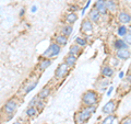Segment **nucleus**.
I'll use <instances>...</instances> for the list:
<instances>
[{"label":"nucleus","mask_w":131,"mask_h":124,"mask_svg":"<svg viewBox=\"0 0 131 124\" xmlns=\"http://www.w3.org/2000/svg\"><path fill=\"white\" fill-rule=\"evenodd\" d=\"M39 99V97L36 94L35 97H33L32 98V100L30 101V103H28V107H35V104H36V102H37V100Z\"/></svg>","instance_id":"29"},{"label":"nucleus","mask_w":131,"mask_h":124,"mask_svg":"<svg viewBox=\"0 0 131 124\" xmlns=\"http://www.w3.org/2000/svg\"><path fill=\"white\" fill-rule=\"evenodd\" d=\"M77 61H78V57L74 56V55H71V54H68L67 56L64 57V59H63V63L67 64V66L69 68L74 67L75 64H77Z\"/></svg>","instance_id":"16"},{"label":"nucleus","mask_w":131,"mask_h":124,"mask_svg":"<svg viewBox=\"0 0 131 124\" xmlns=\"http://www.w3.org/2000/svg\"><path fill=\"white\" fill-rule=\"evenodd\" d=\"M74 43L83 48V47H85L88 45V40L85 39L84 36H77V38L74 39Z\"/></svg>","instance_id":"25"},{"label":"nucleus","mask_w":131,"mask_h":124,"mask_svg":"<svg viewBox=\"0 0 131 124\" xmlns=\"http://www.w3.org/2000/svg\"><path fill=\"white\" fill-rule=\"evenodd\" d=\"M38 114V110L36 109V107H28L25 110V115L28 119H34L37 117Z\"/></svg>","instance_id":"23"},{"label":"nucleus","mask_w":131,"mask_h":124,"mask_svg":"<svg viewBox=\"0 0 131 124\" xmlns=\"http://www.w3.org/2000/svg\"><path fill=\"white\" fill-rule=\"evenodd\" d=\"M51 64H52L51 58H45V57H42V59L39 60V63L37 65L38 72H44V70H46Z\"/></svg>","instance_id":"13"},{"label":"nucleus","mask_w":131,"mask_h":124,"mask_svg":"<svg viewBox=\"0 0 131 124\" xmlns=\"http://www.w3.org/2000/svg\"><path fill=\"white\" fill-rule=\"evenodd\" d=\"M90 5H91V0H88V1H86V3H85V6H84L83 8H82V10H81V14H82V15H83V14H84V12H85V10H86V9H88V8L90 7Z\"/></svg>","instance_id":"30"},{"label":"nucleus","mask_w":131,"mask_h":124,"mask_svg":"<svg viewBox=\"0 0 131 124\" xmlns=\"http://www.w3.org/2000/svg\"><path fill=\"white\" fill-rule=\"evenodd\" d=\"M31 11L33 12V13H35V12L37 11V7H36V6H33V7H32V9H31Z\"/></svg>","instance_id":"35"},{"label":"nucleus","mask_w":131,"mask_h":124,"mask_svg":"<svg viewBox=\"0 0 131 124\" xmlns=\"http://www.w3.org/2000/svg\"><path fill=\"white\" fill-rule=\"evenodd\" d=\"M68 54H71V55H74L77 57H79L82 54V47L79 46L78 44H72L70 47H69V53Z\"/></svg>","instance_id":"19"},{"label":"nucleus","mask_w":131,"mask_h":124,"mask_svg":"<svg viewBox=\"0 0 131 124\" xmlns=\"http://www.w3.org/2000/svg\"><path fill=\"white\" fill-rule=\"evenodd\" d=\"M125 80H126V82H128V84H130L131 85V74H127L126 75V78H125Z\"/></svg>","instance_id":"31"},{"label":"nucleus","mask_w":131,"mask_h":124,"mask_svg":"<svg viewBox=\"0 0 131 124\" xmlns=\"http://www.w3.org/2000/svg\"><path fill=\"white\" fill-rule=\"evenodd\" d=\"M69 69H70V68L68 67L66 63L59 64L58 67H57L56 70H55V78H56V79H62V78H64L66 76L68 75Z\"/></svg>","instance_id":"5"},{"label":"nucleus","mask_w":131,"mask_h":124,"mask_svg":"<svg viewBox=\"0 0 131 124\" xmlns=\"http://www.w3.org/2000/svg\"><path fill=\"white\" fill-rule=\"evenodd\" d=\"M101 75L105 78H112L115 75V69L110 65H103L101 68Z\"/></svg>","instance_id":"10"},{"label":"nucleus","mask_w":131,"mask_h":124,"mask_svg":"<svg viewBox=\"0 0 131 124\" xmlns=\"http://www.w3.org/2000/svg\"><path fill=\"white\" fill-rule=\"evenodd\" d=\"M93 8L96 9L102 15L107 14V8H106V0H96L93 5Z\"/></svg>","instance_id":"8"},{"label":"nucleus","mask_w":131,"mask_h":124,"mask_svg":"<svg viewBox=\"0 0 131 124\" xmlns=\"http://www.w3.org/2000/svg\"><path fill=\"white\" fill-rule=\"evenodd\" d=\"M24 13H25V9H21V11H20V16H23Z\"/></svg>","instance_id":"37"},{"label":"nucleus","mask_w":131,"mask_h":124,"mask_svg":"<svg viewBox=\"0 0 131 124\" xmlns=\"http://www.w3.org/2000/svg\"><path fill=\"white\" fill-rule=\"evenodd\" d=\"M72 32H73L72 24H64V25H62V26H61V29H60V33H61V34L68 36V38L72 34Z\"/></svg>","instance_id":"22"},{"label":"nucleus","mask_w":131,"mask_h":124,"mask_svg":"<svg viewBox=\"0 0 131 124\" xmlns=\"http://www.w3.org/2000/svg\"><path fill=\"white\" fill-rule=\"evenodd\" d=\"M81 32L82 33H90V32H93V22L90 20L89 18L84 19L81 23Z\"/></svg>","instance_id":"11"},{"label":"nucleus","mask_w":131,"mask_h":124,"mask_svg":"<svg viewBox=\"0 0 131 124\" xmlns=\"http://www.w3.org/2000/svg\"><path fill=\"white\" fill-rule=\"evenodd\" d=\"M113 90H114V87H113V86H110L109 88H108V90H107V92H106V93H107V96H108V97L110 96V94H112Z\"/></svg>","instance_id":"33"},{"label":"nucleus","mask_w":131,"mask_h":124,"mask_svg":"<svg viewBox=\"0 0 131 124\" xmlns=\"http://www.w3.org/2000/svg\"><path fill=\"white\" fill-rule=\"evenodd\" d=\"M117 20L118 22L121 24H130L131 23V14L128 13L127 11H120L119 13L117 14Z\"/></svg>","instance_id":"9"},{"label":"nucleus","mask_w":131,"mask_h":124,"mask_svg":"<svg viewBox=\"0 0 131 124\" xmlns=\"http://www.w3.org/2000/svg\"><path fill=\"white\" fill-rule=\"evenodd\" d=\"M60 52H61V46H59L57 43L52 42L47 47L46 51L42 54V57H45V58H54V57L58 56L60 54Z\"/></svg>","instance_id":"4"},{"label":"nucleus","mask_w":131,"mask_h":124,"mask_svg":"<svg viewBox=\"0 0 131 124\" xmlns=\"http://www.w3.org/2000/svg\"><path fill=\"white\" fill-rule=\"evenodd\" d=\"M18 102H16L15 99H9L6 103H5V105H3V108H2V111H3V113H5V115H8L9 117V119L13 115L15 112H16V110H18Z\"/></svg>","instance_id":"3"},{"label":"nucleus","mask_w":131,"mask_h":124,"mask_svg":"<svg viewBox=\"0 0 131 124\" xmlns=\"http://www.w3.org/2000/svg\"><path fill=\"white\" fill-rule=\"evenodd\" d=\"M128 33H131V24L128 26Z\"/></svg>","instance_id":"39"},{"label":"nucleus","mask_w":131,"mask_h":124,"mask_svg":"<svg viewBox=\"0 0 131 124\" xmlns=\"http://www.w3.org/2000/svg\"><path fill=\"white\" fill-rule=\"evenodd\" d=\"M117 109V103H116V100H109L108 102H106V104L103 107V113L108 115V114H113L115 111Z\"/></svg>","instance_id":"7"},{"label":"nucleus","mask_w":131,"mask_h":124,"mask_svg":"<svg viewBox=\"0 0 131 124\" xmlns=\"http://www.w3.org/2000/svg\"><path fill=\"white\" fill-rule=\"evenodd\" d=\"M106 8L109 13L118 12V2L117 0H106Z\"/></svg>","instance_id":"15"},{"label":"nucleus","mask_w":131,"mask_h":124,"mask_svg":"<svg viewBox=\"0 0 131 124\" xmlns=\"http://www.w3.org/2000/svg\"><path fill=\"white\" fill-rule=\"evenodd\" d=\"M36 109L38 110V112H40V111H43V109L45 108V100H42V99H38L37 102H36Z\"/></svg>","instance_id":"27"},{"label":"nucleus","mask_w":131,"mask_h":124,"mask_svg":"<svg viewBox=\"0 0 131 124\" xmlns=\"http://www.w3.org/2000/svg\"><path fill=\"white\" fill-rule=\"evenodd\" d=\"M88 18L91 20L93 23H98V22H100V20H101V18H102V14L96 9H94V8H93V9H91L89 11Z\"/></svg>","instance_id":"14"},{"label":"nucleus","mask_w":131,"mask_h":124,"mask_svg":"<svg viewBox=\"0 0 131 124\" xmlns=\"http://www.w3.org/2000/svg\"><path fill=\"white\" fill-rule=\"evenodd\" d=\"M50 92H51V90H50L49 87H44V88L38 92L37 96L39 97V99H42V100L46 101L47 99H48V97L50 96Z\"/></svg>","instance_id":"21"},{"label":"nucleus","mask_w":131,"mask_h":124,"mask_svg":"<svg viewBox=\"0 0 131 124\" xmlns=\"http://www.w3.org/2000/svg\"><path fill=\"white\" fill-rule=\"evenodd\" d=\"M82 1H88V0H82Z\"/></svg>","instance_id":"41"},{"label":"nucleus","mask_w":131,"mask_h":124,"mask_svg":"<svg viewBox=\"0 0 131 124\" xmlns=\"http://www.w3.org/2000/svg\"><path fill=\"white\" fill-rule=\"evenodd\" d=\"M93 114L94 113L89 109V107H83V108L75 114V118H74L75 123L77 124H84L85 122H88L89 120L91 119Z\"/></svg>","instance_id":"2"},{"label":"nucleus","mask_w":131,"mask_h":124,"mask_svg":"<svg viewBox=\"0 0 131 124\" xmlns=\"http://www.w3.org/2000/svg\"><path fill=\"white\" fill-rule=\"evenodd\" d=\"M118 77H119L120 79H122V78L125 77V73H124V72H120V73H119V75H118Z\"/></svg>","instance_id":"36"},{"label":"nucleus","mask_w":131,"mask_h":124,"mask_svg":"<svg viewBox=\"0 0 131 124\" xmlns=\"http://www.w3.org/2000/svg\"><path fill=\"white\" fill-rule=\"evenodd\" d=\"M125 40V42L129 45V46H131V33H127V34L122 38Z\"/></svg>","instance_id":"28"},{"label":"nucleus","mask_w":131,"mask_h":124,"mask_svg":"<svg viewBox=\"0 0 131 124\" xmlns=\"http://www.w3.org/2000/svg\"><path fill=\"white\" fill-rule=\"evenodd\" d=\"M116 120H117V117L115 114H108L107 117L102 121L101 124H116L115 123L116 122Z\"/></svg>","instance_id":"24"},{"label":"nucleus","mask_w":131,"mask_h":124,"mask_svg":"<svg viewBox=\"0 0 131 124\" xmlns=\"http://www.w3.org/2000/svg\"><path fill=\"white\" fill-rule=\"evenodd\" d=\"M0 124H1V120H0Z\"/></svg>","instance_id":"42"},{"label":"nucleus","mask_w":131,"mask_h":124,"mask_svg":"<svg viewBox=\"0 0 131 124\" xmlns=\"http://www.w3.org/2000/svg\"><path fill=\"white\" fill-rule=\"evenodd\" d=\"M81 101L84 107L96 105L98 103V93L95 90H86V91L82 94Z\"/></svg>","instance_id":"1"},{"label":"nucleus","mask_w":131,"mask_h":124,"mask_svg":"<svg viewBox=\"0 0 131 124\" xmlns=\"http://www.w3.org/2000/svg\"><path fill=\"white\" fill-rule=\"evenodd\" d=\"M78 18H79V16H78L75 12H69V13L64 16V21L67 24H74L77 22Z\"/></svg>","instance_id":"20"},{"label":"nucleus","mask_w":131,"mask_h":124,"mask_svg":"<svg viewBox=\"0 0 131 124\" xmlns=\"http://www.w3.org/2000/svg\"><path fill=\"white\" fill-rule=\"evenodd\" d=\"M78 10H79V7H78V6H71L70 9H69V11H70V12H77Z\"/></svg>","instance_id":"32"},{"label":"nucleus","mask_w":131,"mask_h":124,"mask_svg":"<svg viewBox=\"0 0 131 124\" xmlns=\"http://www.w3.org/2000/svg\"><path fill=\"white\" fill-rule=\"evenodd\" d=\"M129 74H131V65L129 66Z\"/></svg>","instance_id":"40"},{"label":"nucleus","mask_w":131,"mask_h":124,"mask_svg":"<svg viewBox=\"0 0 131 124\" xmlns=\"http://www.w3.org/2000/svg\"><path fill=\"white\" fill-rule=\"evenodd\" d=\"M38 84V79H30L25 85L21 88V92L22 94H27L30 93L32 90H34L36 88V86Z\"/></svg>","instance_id":"6"},{"label":"nucleus","mask_w":131,"mask_h":124,"mask_svg":"<svg viewBox=\"0 0 131 124\" xmlns=\"http://www.w3.org/2000/svg\"><path fill=\"white\" fill-rule=\"evenodd\" d=\"M12 124H23V123H22L21 121H15V122H13Z\"/></svg>","instance_id":"38"},{"label":"nucleus","mask_w":131,"mask_h":124,"mask_svg":"<svg viewBox=\"0 0 131 124\" xmlns=\"http://www.w3.org/2000/svg\"><path fill=\"white\" fill-rule=\"evenodd\" d=\"M115 56L117 57L119 60H127L131 57V52L128 49H117L115 53Z\"/></svg>","instance_id":"12"},{"label":"nucleus","mask_w":131,"mask_h":124,"mask_svg":"<svg viewBox=\"0 0 131 124\" xmlns=\"http://www.w3.org/2000/svg\"><path fill=\"white\" fill-rule=\"evenodd\" d=\"M54 40H55V43H57L59 45V46H66V45L68 44V36H66V35H63V34H56L55 35V38H54Z\"/></svg>","instance_id":"17"},{"label":"nucleus","mask_w":131,"mask_h":124,"mask_svg":"<svg viewBox=\"0 0 131 124\" xmlns=\"http://www.w3.org/2000/svg\"><path fill=\"white\" fill-rule=\"evenodd\" d=\"M121 124H131V119H126V120H124Z\"/></svg>","instance_id":"34"},{"label":"nucleus","mask_w":131,"mask_h":124,"mask_svg":"<svg viewBox=\"0 0 131 124\" xmlns=\"http://www.w3.org/2000/svg\"><path fill=\"white\" fill-rule=\"evenodd\" d=\"M114 47L115 49H128L129 48V45L127 44L125 42V40L124 39H116L115 40V42H114Z\"/></svg>","instance_id":"18"},{"label":"nucleus","mask_w":131,"mask_h":124,"mask_svg":"<svg viewBox=\"0 0 131 124\" xmlns=\"http://www.w3.org/2000/svg\"><path fill=\"white\" fill-rule=\"evenodd\" d=\"M127 33H128V28H127L125 24H120V25L117 28V35L120 36V38H124Z\"/></svg>","instance_id":"26"}]
</instances>
